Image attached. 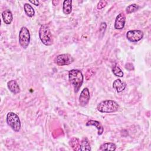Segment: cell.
Masks as SVG:
<instances>
[{"mask_svg":"<svg viewBox=\"0 0 151 151\" xmlns=\"http://www.w3.org/2000/svg\"><path fill=\"white\" fill-rule=\"evenodd\" d=\"M68 79L70 83L73 86L75 92H78L83 82V75L81 71L73 69L68 72Z\"/></svg>","mask_w":151,"mask_h":151,"instance_id":"obj_1","label":"cell"},{"mask_svg":"<svg viewBox=\"0 0 151 151\" xmlns=\"http://www.w3.org/2000/svg\"><path fill=\"white\" fill-rule=\"evenodd\" d=\"M119 109L118 103L113 100H106L100 102L97 107V109L101 113H114Z\"/></svg>","mask_w":151,"mask_h":151,"instance_id":"obj_2","label":"cell"},{"mask_svg":"<svg viewBox=\"0 0 151 151\" xmlns=\"http://www.w3.org/2000/svg\"><path fill=\"white\" fill-rule=\"evenodd\" d=\"M39 37L41 41L45 45L48 46L52 44V35L48 25L43 24L40 27L39 30Z\"/></svg>","mask_w":151,"mask_h":151,"instance_id":"obj_3","label":"cell"},{"mask_svg":"<svg viewBox=\"0 0 151 151\" xmlns=\"http://www.w3.org/2000/svg\"><path fill=\"white\" fill-rule=\"evenodd\" d=\"M6 122L15 132H19L21 129V122L17 114L14 112H9L6 115Z\"/></svg>","mask_w":151,"mask_h":151,"instance_id":"obj_4","label":"cell"},{"mask_svg":"<svg viewBox=\"0 0 151 151\" xmlns=\"http://www.w3.org/2000/svg\"><path fill=\"white\" fill-rule=\"evenodd\" d=\"M30 42V34L28 28L25 27H22L19 33V42L21 46L26 49Z\"/></svg>","mask_w":151,"mask_h":151,"instance_id":"obj_5","label":"cell"},{"mask_svg":"<svg viewBox=\"0 0 151 151\" xmlns=\"http://www.w3.org/2000/svg\"><path fill=\"white\" fill-rule=\"evenodd\" d=\"M73 61V57L69 54H60L54 58V63L57 65L61 66L69 65Z\"/></svg>","mask_w":151,"mask_h":151,"instance_id":"obj_6","label":"cell"},{"mask_svg":"<svg viewBox=\"0 0 151 151\" xmlns=\"http://www.w3.org/2000/svg\"><path fill=\"white\" fill-rule=\"evenodd\" d=\"M143 37V32L139 29L130 30L126 33L127 39L131 42H137Z\"/></svg>","mask_w":151,"mask_h":151,"instance_id":"obj_7","label":"cell"},{"mask_svg":"<svg viewBox=\"0 0 151 151\" xmlns=\"http://www.w3.org/2000/svg\"><path fill=\"white\" fill-rule=\"evenodd\" d=\"M90 92L88 88H84L81 92L80 96L79 97V103L81 106H86L90 100Z\"/></svg>","mask_w":151,"mask_h":151,"instance_id":"obj_8","label":"cell"},{"mask_svg":"<svg viewBox=\"0 0 151 151\" xmlns=\"http://www.w3.org/2000/svg\"><path fill=\"white\" fill-rule=\"evenodd\" d=\"M126 22V17L123 13H120L116 18L114 28L116 29H122L124 28Z\"/></svg>","mask_w":151,"mask_h":151,"instance_id":"obj_9","label":"cell"},{"mask_svg":"<svg viewBox=\"0 0 151 151\" xmlns=\"http://www.w3.org/2000/svg\"><path fill=\"white\" fill-rule=\"evenodd\" d=\"M113 87L117 91V92L120 93L125 89L126 87V83L120 79H117L113 82Z\"/></svg>","mask_w":151,"mask_h":151,"instance_id":"obj_10","label":"cell"},{"mask_svg":"<svg viewBox=\"0 0 151 151\" xmlns=\"http://www.w3.org/2000/svg\"><path fill=\"white\" fill-rule=\"evenodd\" d=\"M7 86L10 91L14 94H17L19 92V87L15 80H12L8 82Z\"/></svg>","mask_w":151,"mask_h":151,"instance_id":"obj_11","label":"cell"},{"mask_svg":"<svg viewBox=\"0 0 151 151\" xmlns=\"http://www.w3.org/2000/svg\"><path fill=\"white\" fill-rule=\"evenodd\" d=\"M2 17L4 22L6 24H10L12 21V14L9 9L4 11L2 13Z\"/></svg>","mask_w":151,"mask_h":151,"instance_id":"obj_12","label":"cell"},{"mask_svg":"<svg viewBox=\"0 0 151 151\" xmlns=\"http://www.w3.org/2000/svg\"><path fill=\"white\" fill-rule=\"evenodd\" d=\"M86 126H95L97 128V129L98 130V134L99 135H101L103 133V131H104L103 127L102 124L100 123V122H99L98 121L93 120H89L87 122Z\"/></svg>","mask_w":151,"mask_h":151,"instance_id":"obj_13","label":"cell"},{"mask_svg":"<svg viewBox=\"0 0 151 151\" xmlns=\"http://www.w3.org/2000/svg\"><path fill=\"white\" fill-rule=\"evenodd\" d=\"M72 10V1L65 0L63 2V11L64 14L68 15L71 13Z\"/></svg>","mask_w":151,"mask_h":151,"instance_id":"obj_14","label":"cell"},{"mask_svg":"<svg viewBox=\"0 0 151 151\" xmlns=\"http://www.w3.org/2000/svg\"><path fill=\"white\" fill-rule=\"evenodd\" d=\"M70 146L75 151L80 150V143L78 138L76 137H72L69 142Z\"/></svg>","mask_w":151,"mask_h":151,"instance_id":"obj_15","label":"cell"},{"mask_svg":"<svg viewBox=\"0 0 151 151\" xmlns=\"http://www.w3.org/2000/svg\"><path fill=\"white\" fill-rule=\"evenodd\" d=\"M116 149V146L114 143L108 142L103 143L100 146V150H115Z\"/></svg>","mask_w":151,"mask_h":151,"instance_id":"obj_16","label":"cell"},{"mask_svg":"<svg viewBox=\"0 0 151 151\" xmlns=\"http://www.w3.org/2000/svg\"><path fill=\"white\" fill-rule=\"evenodd\" d=\"M80 150H91V147L87 138H83L80 143Z\"/></svg>","mask_w":151,"mask_h":151,"instance_id":"obj_17","label":"cell"},{"mask_svg":"<svg viewBox=\"0 0 151 151\" xmlns=\"http://www.w3.org/2000/svg\"><path fill=\"white\" fill-rule=\"evenodd\" d=\"M24 8V11L26 14L27 15V16H28L29 17H32L34 15V14H35L34 9L30 4L27 3L25 4Z\"/></svg>","mask_w":151,"mask_h":151,"instance_id":"obj_18","label":"cell"},{"mask_svg":"<svg viewBox=\"0 0 151 151\" xmlns=\"http://www.w3.org/2000/svg\"><path fill=\"white\" fill-rule=\"evenodd\" d=\"M139 8V6L136 4H132L130 5H129L126 9V11L127 14H131L132 12H134L138 10Z\"/></svg>","mask_w":151,"mask_h":151,"instance_id":"obj_19","label":"cell"},{"mask_svg":"<svg viewBox=\"0 0 151 151\" xmlns=\"http://www.w3.org/2000/svg\"><path fill=\"white\" fill-rule=\"evenodd\" d=\"M113 74L117 76V77H122L123 76V73L122 71V70L119 68V67L116 64L113 68Z\"/></svg>","mask_w":151,"mask_h":151,"instance_id":"obj_20","label":"cell"},{"mask_svg":"<svg viewBox=\"0 0 151 151\" xmlns=\"http://www.w3.org/2000/svg\"><path fill=\"white\" fill-rule=\"evenodd\" d=\"M106 27H107V25L106 22H101L100 26V28H99V31L100 32L101 34H102L103 35L104 34V32L106 29Z\"/></svg>","mask_w":151,"mask_h":151,"instance_id":"obj_21","label":"cell"},{"mask_svg":"<svg viewBox=\"0 0 151 151\" xmlns=\"http://www.w3.org/2000/svg\"><path fill=\"white\" fill-rule=\"evenodd\" d=\"M107 1H100L98 4H97V8L98 9H101L102 8H103L106 5H107Z\"/></svg>","mask_w":151,"mask_h":151,"instance_id":"obj_22","label":"cell"},{"mask_svg":"<svg viewBox=\"0 0 151 151\" xmlns=\"http://www.w3.org/2000/svg\"><path fill=\"white\" fill-rule=\"evenodd\" d=\"M94 74V71L93 69H88L86 74V80H88L93 74Z\"/></svg>","mask_w":151,"mask_h":151,"instance_id":"obj_23","label":"cell"},{"mask_svg":"<svg viewBox=\"0 0 151 151\" xmlns=\"http://www.w3.org/2000/svg\"><path fill=\"white\" fill-rule=\"evenodd\" d=\"M29 2L34 5H35V6H38L39 5V1H29Z\"/></svg>","mask_w":151,"mask_h":151,"instance_id":"obj_24","label":"cell"},{"mask_svg":"<svg viewBox=\"0 0 151 151\" xmlns=\"http://www.w3.org/2000/svg\"><path fill=\"white\" fill-rule=\"evenodd\" d=\"M58 2H59L58 1H52V3L53 5H55H55H57L58 4Z\"/></svg>","mask_w":151,"mask_h":151,"instance_id":"obj_25","label":"cell"}]
</instances>
